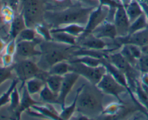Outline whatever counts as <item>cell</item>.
<instances>
[{"instance_id": "19", "label": "cell", "mask_w": 148, "mask_h": 120, "mask_svg": "<svg viewBox=\"0 0 148 120\" xmlns=\"http://www.w3.org/2000/svg\"><path fill=\"white\" fill-rule=\"evenodd\" d=\"M26 27H27V26H26L23 14L20 13V14L14 16V19L10 23V36L11 39H15L19 33Z\"/></svg>"}, {"instance_id": "15", "label": "cell", "mask_w": 148, "mask_h": 120, "mask_svg": "<svg viewBox=\"0 0 148 120\" xmlns=\"http://www.w3.org/2000/svg\"><path fill=\"white\" fill-rule=\"evenodd\" d=\"M25 84H22L21 87H20V92L23 91H22L21 98H20V104L19 105L18 108L14 111L15 117L17 119H20L22 113L31 108L32 106L36 105V104H41V103L36 101V100H34L32 98L31 95L29 93L28 91L27 90V88H26Z\"/></svg>"}, {"instance_id": "3", "label": "cell", "mask_w": 148, "mask_h": 120, "mask_svg": "<svg viewBox=\"0 0 148 120\" xmlns=\"http://www.w3.org/2000/svg\"><path fill=\"white\" fill-rule=\"evenodd\" d=\"M103 108L102 97L98 91L85 84L78 96L76 111L90 118L102 114Z\"/></svg>"}, {"instance_id": "41", "label": "cell", "mask_w": 148, "mask_h": 120, "mask_svg": "<svg viewBox=\"0 0 148 120\" xmlns=\"http://www.w3.org/2000/svg\"><path fill=\"white\" fill-rule=\"evenodd\" d=\"M119 1L121 5L124 6V7H126L132 1V0H119Z\"/></svg>"}, {"instance_id": "5", "label": "cell", "mask_w": 148, "mask_h": 120, "mask_svg": "<svg viewBox=\"0 0 148 120\" xmlns=\"http://www.w3.org/2000/svg\"><path fill=\"white\" fill-rule=\"evenodd\" d=\"M21 13L27 27L32 28H34L36 25L40 23V20H43L44 15L41 3L39 0H23Z\"/></svg>"}, {"instance_id": "42", "label": "cell", "mask_w": 148, "mask_h": 120, "mask_svg": "<svg viewBox=\"0 0 148 120\" xmlns=\"http://www.w3.org/2000/svg\"><path fill=\"white\" fill-rule=\"evenodd\" d=\"M74 1H81V2H84V3H87L88 4H90L91 6L94 7L93 4H92V1L94 0H74Z\"/></svg>"}, {"instance_id": "18", "label": "cell", "mask_w": 148, "mask_h": 120, "mask_svg": "<svg viewBox=\"0 0 148 120\" xmlns=\"http://www.w3.org/2000/svg\"><path fill=\"white\" fill-rule=\"evenodd\" d=\"M31 108L41 114L43 117H48L55 120L62 119L59 117V113L56 111V109L53 108V106H52V104H46L45 106L42 104H36L32 106Z\"/></svg>"}, {"instance_id": "29", "label": "cell", "mask_w": 148, "mask_h": 120, "mask_svg": "<svg viewBox=\"0 0 148 120\" xmlns=\"http://www.w3.org/2000/svg\"><path fill=\"white\" fill-rule=\"evenodd\" d=\"M36 38V32L34 28L26 27L22 30L17 38H15L16 42L23 41V40H33Z\"/></svg>"}, {"instance_id": "43", "label": "cell", "mask_w": 148, "mask_h": 120, "mask_svg": "<svg viewBox=\"0 0 148 120\" xmlns=\"http://www.w3.org/2000/svg\"><path fill=\"white\" fill-rule=\"evenodd\" d=\"M1 0H0V11H1Z\"/></svg>"}, {"instance_id": "13", "label": "cell", "mask_w": 148, "mask_h": 120, "mask_svg": "<svg viewBox=\"0 0 148 120\" xmlns=\"http://www.w3.org/2000/svg\"><path fill=\"white\" fill-rule=\"evenodd\" d=\"M101 60H102V64H103L106 67V68L107 69V72H109L121 85H122L123 86H124L127 88V91H128V93L130 94V95L131 96L132 99L134 101V104H136L137 105H139V102L135 98V97L134 95V93H133V91H132L130 85H129L127 75H125V73H124L122 71H121L118 68L116 67L114 64H112L111 62H108L106 58H102Z\"/></svg>"}, {"instance_id": "39", "label": "cell", "mask_w": 148, "mask_h": 120, "mask_svg": "<svg viewBox=\"0 0 148 120\" xmlns=\"http://www.w3.org/2000/svg\"><path fill=\"white\" fill-rule=\"evenodd\" d=\"M9 5L15 12L16 11H17V9H18V5H19V0H8Z\"/></svg>"}, {"instance_id": "38", "label": "cell", "mask_w": 148, "mask_h": 120, "mask_svg": "<svg viewBox=\"0 0 148 120\" xmlns=\"http://www.w3.org/2000/svg\"><path fill=\"white\" fill-rule=\"evenodd\" d=\"M0 13L2 14L3 17H4V16H15L14 10L8 5H5L1 7Z\"/></svg>"}, {"instance_id": "27", "label": "cell", "mask_w": 148, "mask_h": 120, "mask_svg": "<svg viewBox=\"0 0 148 120\" xmlns=\"http://www.w3.org/2000/svg\"><path fill=\"white\" fill-rule=\"evenodd\" d=\"M148 27V18L145 14H143L138 18L136 19L134 21L130 24V29H129V34H132L135 32L145 29Z\"/></svg>"}, {"instance_id": "35", "label": "cell", "mask_w": 148, "mask_h": 120, "mask_svg": "<svg viewBox=\"0 0 148 120\" xmlns=\"http://www.w3.org/2000/svg\"><path fill=\"white\" fill-rule=\"evenodd\" d=\"M147 49H143V55L139 59L137 62V66L139 67V69L143 72H147L148 70V46Z\"/></svg>"}, {"instance_id": "24", "label": "cell", "mask_w": 148, "mask_h": 120, "mask_svg": "<svg viewBox=\"0 0 148 120\" xmlns=\"http://www.w3.org/2000/svg\"><path fill=\"white\" fill-rule=\"evenodd\" d=\"M25 85L29 93L32 95L40 92V91L46 85V81L39 77H35L30 78L28 80L26 81Z\"/></svg>"}, {"instance_id": "16", "label": "cell", "mask_w": 148, "mask_h": 120, "mask_svg": "<svg viewBox=\"0 0 148 120\" xmlns=\"http://www.w3.org/2000/svg\"><path fill=\"white\" fill-rule=\"evenodd\" d=\"M91 34L93 35L98 38L105 39L108 38L114 40L117 37V31L114 23L106 20L101 23L95 29H94Z\"/></svg>"}, {"instance_id": "36", "label": "cell", "mask_w": 148, "mask_h": 120, "mask_svg": "<svg viewBox=\"0 0 148 120\" xmlns=\"http://www.w3.org/2000/svg\"><path fill=\"white\" fill-rule=\"evenodd\" d=\"M14 62V55L8 54L5 53L1 56V64L2 67H10L13 65Z\"/></svg>"}, {"instance_id": "26", "label": "cell", "mask_w": 148, "mask_h": 120, "mask_svg": "<svg viewBox=\"0 0 148 120\" xmlns=\"http://www.w3.org/2000/svg\"><path fill=\"white\" fill-rule=\"evenodd\" d=\"M69 62L68 61H62L55 64L51 67L48 70L49 75H56L64 76L68 72H70L69 69Z\"/></svg>"}, {"instance_id": "8", "label": "cell", "mask_w": 148, "mask_h": 120, "mask_svg": "<svg viewBox=\"0 0 148 120\" xmlns=\"http://www.w3.org/2000/svg\"><path fill=\"white\" fill-rule=\"evenodd\" d=\"M114 8H111L106 5L99 4L95 7L90 12L88 18V23L85 25V30L83 34L87 35L91 33V32L96 28L98 25L107 20L111 10Z\"/></svg>"}, {"instance_id": "7", "label": "cell", "mask_w": 148, "mask_h": 120, "mask_svg": "<svg viewBox=\"0 0 148 120\" xmlns=\"http://www.w3.org/2000/svg\"><path fill=\"white\" fill-rule=\"evenodd\" d=\"M95 86L100 90L101 93L113 95L118 100L119 102L124 104V101L121 98V94L124 93H128V91L125 87L121 85L109 72H107Z\"/></svg>"}, {"instance_id": "9", "label": "cell", "mask_w": 148, "mask_h": 120, "mask_svg": "<svg viewBox=\"0 0 148 120\" xmlns=\"http://www.w3.org/2000/svg\"><path fill=\"white\" fill-rule=\"evenodd\" d=\"M41 43V40L36 38L33 40H23L17 43V49L15 54L22 59H30V58L40 56L41 50L37 49V46Z\"/></svg>"}, {"instance_id": "37", "label": "cell", "mask_w": 148, "mask_h": 120, "mask_svg": "<svg viewBox=\"0 0 148 120\" xmlns=\"http://www.w3.org/2000/svg\"><path fill=\"white\" fill-rule=\"evenodd\" d=\"M17 49V42L15 39H11L10 42L7 44L5 48V53L8 54L14 55Z\"/></svg>"}, {"instance_id": "2", "label": "cell", "mask_w": 148, "mask_h": 120, "mask_svg": "<svg viewBox=\"0 0 148 120\" xmlns=\"http://www.w3.org/2000/svg\"><path fill=\"white\" fill-rule=\"evenodd\" d=\"M40 47L42 54L38 65L42 69L43 66L46 64L48 71L51 67L58 62L69 61L72 57V52L78 46L62 44L52 40L41 43Z\"/></svg>"}, {"instance_id": "34", "label": "cell", "mask_w": 148, "mask_h": 120, "mask_svg": "<svg viewBox=\"0 0 148 120\" xmlns=\"http://www.w3.org/2000/svg\"><path fill=\"white\" fill-rule=\"evenodd\" d=\"M20 91H18V89L17 88V87L14 88V89L13 90L12 92L11 95H10V108L12 111H15V110L18 108L19 105L20 104Z\"/></svg>"}, {"instance_id": "17", "label": "cell", "mask_w": 148, "mask_h": 120, "mask_svg": "<svg viewBox=\"0 0 148 120\" xmlns=\"http://www.w3.org/2000/svg\"><path fill=\"white\" fill-rule=\"evenodd\" d=\"M85 30V25L77 23H72V24L65 25L60 26L58 27H51L50 28L51 33L55 32H65L69 34L72 35L75 37L78 38L81 35L83 34Z\"/></svg>"}, {"instance_id": "12", "label": "cell", "mask_w": 148, "mask_h": 120, "mask_svg": "<svg viewBox=\"0 0 148 120\" xmlns=\"http://www.w3.org/2000/svg\"><path fill=\"white\" fill-rule=\"evenodd\" d=\"M80 75L79 74L74 72H69L63 76L62 87L58 95V101L59 105L61 106V108H63L65 107V100L72 91V88L75 85L77 80L79 79Z\"/></svg>"}, {"instance_id": "4", "label": "cell", "mask_w": 148, "mask_h": 120, "mask_svg": "<svg viewBox=\"0 0 148 120\" xmlns=\"http://www.w3.org/2000/svg\"><path fill=\"white\" fill-rule=\"evenodd\" d=\"M16 77L25 84L30 78L36 77L46 81L49 76L48 71L43 70L40 67L30 59H24L13 64Z\"/></svg>"}, {"instance_id": "40", "label": "cell", "mask_w": 148, "mask_h": 120, "mask_svg": "<svg viewBox=\"0 0 148 120\" xmlns=\"http://www.w3.org/2000/svg\"><path fill=\"white\" fill-rule=\"evenodd\" d=\"M7 44H6L5 42L2 40L1 38H0V54L3 52V51L5 50V48Z\"/></svg>"}, {"instance_id": "11", "label": "cell", "mask_w": 148, "mask_h": 120, "mask_svg": "<svg viewBox=\"0 0 148 120\" xmlns=\"http://www.w3.org/2000/svg\"><path fill=\"white\" fill-rule=\"evenodd\" d=\"M114 24L116 29L117 37H123L129 34L130 22L125 7L121 4L115 10Z\"/></svg>"}, {"instance_id": "31", "label": "cell", "mask_w": 148, "mask_h": 120, "mask_svg": "<svg viewBox=\"0 0 148 120\" xmlns=\"http://www.w3.org/2000/svg\"><path fill=\"white\" fill-rule=\"evenodd\" d=\"M14 73L13 65L7 67L2 66L0 67V85L7 80H14L16 78V75H14Z\"/></svg>"}, {"instance_id": "25", "label": "cell", "mask_w": 148, "mask_h": 120, "mask_svg": "<svg viewBox=\"0 0 148 120\" xmlns=\"http://www.w3.org/2000/svg\"><path fill=\"white\" fill-rule=\"evenodd\" d=\"M62 81H63V76L56 75H49L46 80V83L56 95H59V91H60L61 87H62Z\"/></svg>"}, {"instance_id": "10", "label": "cell", "mask_w": 148, "mask_h": 120, "mask_svg": "<svg viewBox=\"0 0 148 120\" xmlns=\"http://www.w3.org/2000/svg\"><path fill=\"white\" fill-rule=\"evenodd\" d=\"M114 41L120 48L125 44H134L141 48L148 46V27L126 36L116 37Z\"/></svg>"}, {"instance_id": "28", "label": "cell", "mask_w": 148, "mask_h": 120, "mask_svg": "<svg viewBox=\"0 0 148 120\" xmlns=\"http://www.w3.org/2000/svg\"><path fill=\"white\" fill-rule=\"evenodd\" d=\"M39 93H40V97L41 101L45 102L46 104H59L58 95H56V94L49 88V86L46 85V83Z\"/></svg>"}, {"instance_id": "20", "label": "cell", "mask_w": 148, "mask_h": 120, "mask_svg": "<svg viewBox=\"0 0 148 120\" xmlns=\"http://www.w3.org/2000/svg\"><path fill=\"white\" fill-rule=\"evenodd\" d=\"M127 14L128 15L130 24L133 21L138 18L140 15L144 14L143 7L138 0H132L127 7H125Z\"/></svg>"}, {"instance_id": "22", "label": "cell", "mask_w": 148, "mask_h": 120, "mask_svg": "<svg viewBox=\"0 0 148 120\" xmlns=\"http://www.w3.org/2000/svg\"><path fill=\"white\" fill-rule=\"evenodd\" d=\"M84 85H82L80 88H79L77 91L76 94H75V98L73 100V102L69 106H65L64 108H62V111L61 112H59V117H61L62 119H64V120H67V119H70L72 118V116L74 115L75 112L77 111V98L78 96H79V94L80 93V91H82V88H83Z\"/></svg>"}, {"instance_id": "1", "label": "cell", "mask_w": 148, "mask_h": 120, "mask_svg": "<svg viewBox=\"0 0 148 120\" xmlns=\"http://www.w3.org/2000/svg\"><path fill=\"white\" fill-rule=\"evenodd\" d=\"M95 7L75 5L61 10H46L44 12L43 20L46 24L52 27L72 23L86 25L90 14Z\"/></svg>"}, {"instance_id": "14", "label": "cell", "mask_w": 148, "mask_h": 120, "mask_svg": "<svg viewBox=\"0 0 148 120\" xmlns=\"http://www.w3.org/2000/svg\"><path fill=\"white\" fill-rule=\"evenodd\" d=\"M77 43H79V46L80 47L98 51H105L106 52H108V46H109L103 39L98 38L91 33L81 35L77 38Z\"/></svg>"}, {"instance_id": "6", "label": "cell", "mask_w": 148, "mask_h": 120, "mask_svg": "<svg viewBox=\"0 0 148 120\" xmlns=\"http://www.w3.org/2000/svg\"><path fill=\"white\" fill-rule=\"evenodd\" d=\"M69 64L70 72H76L80 76L84 77L92 85H96L107 72L106 68L103 64L98 67H90L79 62L69 63Z\"/></svg>"}, {"instance_id": "23", "label": "cell", "mask_w": 148, "mask_h": 120, "mask_svg": "<svg viewBox=\"0 0 148 120\" xmlns=\"http://www.w3.org/2000/svg\"><path fill=\"white\" fill-rule=\"evenodd\" d=\"M102 59L94 57V56H88V55H83V56H72L69 59L68 62L69 63H75L79 62L83 64L88 65L90 67H98L102 64Z\"/></svg>"}, {"instance_id": "21", "label": "cell", "mask_w": 148, "mask_h": 120, "mask_svg": "<svg viewBox=\"0 0 148 120\" xmlns=\"http://www.w3.org/2000/svg\"><path fill=\"white\" fill-rule=\"evenodd\" d=\"M53 41L62 44L69 45V46H77V38L65 32H55L51 33Z\"/></svg>"}, {"instance_id": "30", "label": "cell", "mask_w": 148, "mask_h": 120, "mask_svg": "<svg viewBox=\"0 0 148 120\" xmlns=\"http://www.w3.org/2000/svg\"><path fill=\"white\" fill-rule=\"evenodd\" d=\"M36 33L38 34L45 41H52L51 33L50 28L42 23H38L34 27Z\"/></svg>"}, {"instance_id": "32", "label": "cell", "mask_w": 148, "mask_h": 120, "mask_svg": "<svg viewBox=\"0 0 148 120\" xmlns=\"http://www.w3.org/2000/svg\"><path fill=\"white\" fill-rule=\"evenodd\" d=\"M19 82H20V80H19L17 77L14 78V80H12V82L11 85H10L8 90L0 96V108H1L2 106L6 105L7 104L10 102V95H11L12 92L13 90L14 89V88L17 87Z\"/></svg>"}, {"instance_id": "33", "label": "cell", "mask_w": 148, "mask_h": 120, "mask_svg": "<svg viewBox=\"0 0 148 120\" xmlns=\"http://www.w3.org/2000/svg\"><path fill=\"white\" fill-rule=\"evenodd\" d=\"M124 108V106H123V104H121V103H111V104H108L107 106H106L105 108H103L102 114L108 116L116 115V114H118V113L121 111V108Z\"/></svg>"}]
</instances>
